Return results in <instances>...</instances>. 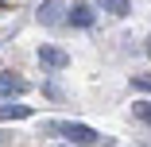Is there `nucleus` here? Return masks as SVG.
<instances>
[{"label": "nucleus", "mask_w": 151, "mask_h": 147, "mask_svg": "<svg viewBox=\"0 0 151 147\" xmlns=\"http://www.w3.org/2000/svg\"><path fill=\"white\" fill-rule=\"evenodd\" d=\"M66 19H70L74 27H93L97 12H93V4H89V0H74V4L66 8Z\"/></svg>", "instance_id": "obj_3"}, {"label": "nucleus", "mask_w": 151, "mask_h": 147, "mask_svg": "<svg viewBox=\"0 0 151 147\" xmlns=\"http://www.w3.org/2000/svg\"><path fill=\"white\" fill-rule=\"evenodd\" d=\"M132 89H136V93H147V97H151V77H143V74H139V77H132Z\"/></svg>", "instance_id": "obj_9"}, {"label": "nucleus", "mask_w": 151, "mask_h": 147, "mask_svg": "<svg viewBox=\"0 0 151 147\" xmlns=\"http://www.w3.org/2000/svg\"><path fill=\"white\" fill-rule=\"evenodd\" d=\"M43 93H47L50 101H62V89H58V85H54V81H47V85H43Z\"/></svg>", "instance_id": "obj_10"}, {"label": "nucleus", "mask_w": 151, "mask_h": 147, "mask_svg": "<svg viewBox=\"0 0 151 147\" xmlns=\"http://www.w3.org/2000/svg\"><path fill=\"white\" fill-rule=\"evenodd\" d=\"M0 8H4V4H0Z\"/></svg>", "instance_id": "obj_11"}, {"label": "nucleus", "mask_w": 151, "mask_h": 147, "mask_svg": "<svg viewBox=\"0 0 151 147\" xmlns=\"http://www.w3.org/2000/svg\"><path fill=\"white\" fill-rule=\"evenodd\" d=\"M43 132L62 136L70 147H93V143H101V136L89 128V124H81V120H47V124H43Z\"/></svg>", "instance_id": "obj_1"}, {"label": "nucleus", "mask_w": 151, "mask_h": 147, "mask_svg": "<svg viewBox=\"0 0 151 147\" xmlns=\"http://www.w3.org/2000/svg\"><path fill=\"white\" fill-rule=\"evenodd\" d=\"M35 16H39V23H43V27H58V23L66 19V0H43Z\"/></svg>", "instance_id": "obj_2"}, {"label": "nucleus", "mask_w": 151, "mask_h": 147, "mask_svg": "<svg viewBox=\"0 0 151 147\" xmlns=\"http://www.w3.org/2000/svg\"><path fill=\"white\" fill-rule=\"evenodd\" d=\"M39 62H43L47 70H66V66H70V54H66L62 47H47V43H43V47H39Z\"/></svg>", "instance_id": "obj_4"}, {"label": "nucleus", "mask_w": 151, "mask_h": 147, "mask_svg": "<svg viewBox=\"0 0 151 147\" xmlns=\"http://www.w3.org/2000/svg\"><path fill=\"white\" fill-rule=\"evenodd\" d=\"M31 85H27L19 74H0V97H23Z\"/></svg>", "instance_id": "obj_5"}, {"label": "nucleus", "mask_w": 151, "mask_h": 147, "mask_svg": "<svg viewBox=\"0 0 151 147\" xmlns=\"http://www.w3.org/2000/svg\"><path fill=\"white\" fill-rule=\"evenodd\" d=\"M31 105H0V120H27Z\"/></svg>", "instance_id": "obj_6"}, {"label": "nucleus", "mask_w": 151, "mask_h": 147, "mask_svg": "<svg viewBox=\"0 0 151 147\" xmlns=\"http://www.w3.org/2000/svg\"><path fill=\"white\" fill-rule=\"evenodd\" d=\"M97 8L109 16H128L132 12V0H97Z\"/></svg>", "instance_id": "obj_7"}, {"label": "nucleus", "mask_w": 151, "mask_h": 147, "mask_svg": "<svg viewBox=\"0 0 151 147\" xmlns=\"http://www.w3.org/2000/svg\"><path fill=\"white\" fill-rule=\"evenodd\" d=\"M132 116H136L139 124L151 128V101H136V105H132Z\"/></svg>", "instance_id": "obj_8"}]
</instances>
